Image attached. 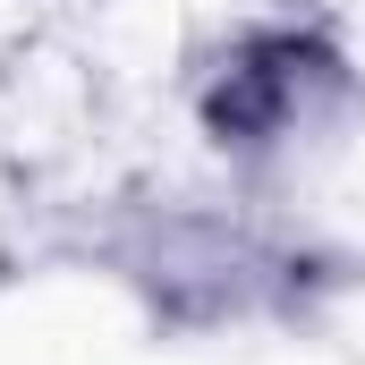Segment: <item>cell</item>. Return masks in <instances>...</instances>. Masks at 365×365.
<instances>
[{"label":"cell","mask_w":365,"mask_h":365,"mask_svg":"<svg viewBox=\"0 0 365 365\" xmlns=\"http://www.w3.org/2000/svg\"><path fill=\"white\" fill-rule=\"evenodd\" d=\"M331 86H340V51H331V43H314V34H297V26H255V34H238L230 60L212 68V86H204V128H212L221 145L255 153V145L297 136L306 110Z\"/></svg>","instance_id":"1"}]
</instances>
